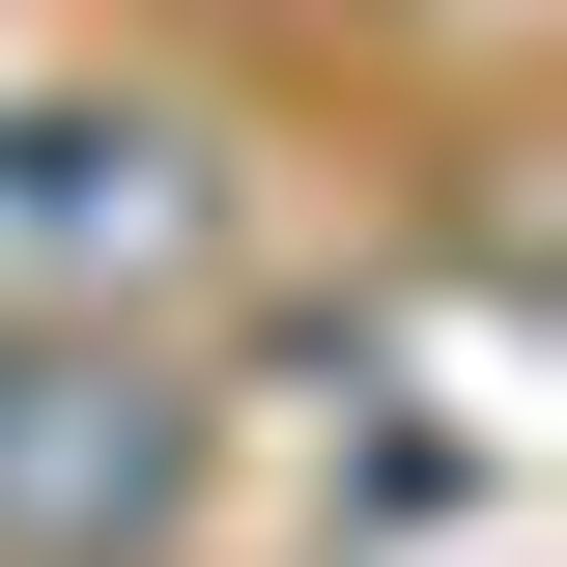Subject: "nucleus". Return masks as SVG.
I'll list each match as a JSON object with an SVG mask.
<instances>
[{
  "label": "nucleus",
  "instance_id": "nucleus-1",
  "mask_svg": "<svg viewBox=\"0 0 567 567\" xmlns=\"http://www.w3.org/2000/svg\"><path fill=\"white\" fill-rule=\"evenodd\" d=\"M171 511H199V398H171L114 312L0 341V567H142Z\"/></svg>",
  "mask_w": 567,
  "mask_h": 567
}]
</instances>
